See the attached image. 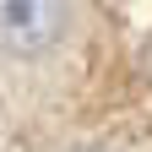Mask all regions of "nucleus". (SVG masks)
Here are the masks:
<instances>
[{"instance_id": "f257e3e1", "label": "nucleus", "mask_w": 152, "mask_h": 152, "mask_svg": "<svg viewBox=\"0 0 152 152\" xmlns=\"http://www.w3.org/2000/svg\"><path fill=\"white\" fill-rule=\"evenodd\" d=\"M65 33V0H0V54H44Z\"/></svg>"}]
</instances>
